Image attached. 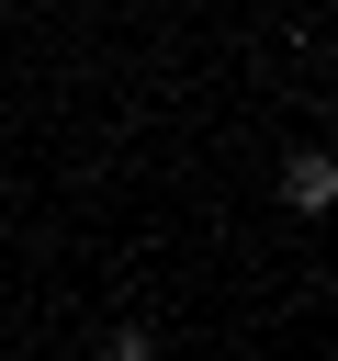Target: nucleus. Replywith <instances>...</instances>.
Masks as SVG:
<instances>
[{
	"mask_svg": "<svg viewBox=\"0 0 338 361\" xmlns=\"http://www.w3.org/2000/svg\"><path fill=\"white\" fill-rule=\"evenodd\" d=\"M282 203H293V214H338V158H327V147H293V158H282Z\"/></svg>",
	"mask_w": 338,
	"mask_h": 361,
	"instance_id": "obj_1",
	"label": "nucleus"
}]
</instances>
